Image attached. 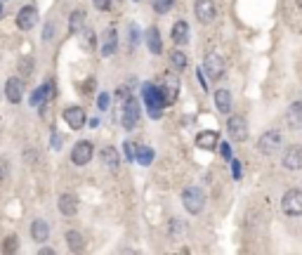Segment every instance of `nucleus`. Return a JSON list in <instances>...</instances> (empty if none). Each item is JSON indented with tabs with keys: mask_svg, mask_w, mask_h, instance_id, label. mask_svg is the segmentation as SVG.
<instances>
[{
	"mask_svg": "<svg viewBox=\"0 0 302 255\" xmlns=\"http://www.w3.org/2000/svg\"><path fill=\"white\" fill-rule=\"evenodd\" d=\"M142 97H144V104H146V111H149V116L156 121L161 118L163 114V106H165V97L161 92V88L154 83H144L142 85Z\"/></svg>",
	"mask_w": 302,
	"mask_h": 255,
	"instance_id": "nucleus-1",
	"label": "nucleus"
},
{
	"mask_svg": "<svg viewBox=\"0 0 302 255\" xmlns=\"http://www.w3.org/2000/svg\"><path fill=\"white\" fill-rule=\"evenodd\" d=\"M182 203H184L186 213H192V215L203 213V208H206V192L196 185L184 187V192H182Z\"/></svg>",
	"mask_w": 302,
	"mask_h": 255,
	"instance_id": "nucleus-2",
	"label": "nucleus"
},
{
	"mask_svg": "<svg viewBox=\"0 0 302 255\" xmlns=\"http://www.w3.org/2000/svg\"><path fill=\"white\" fill-rule=\"evenodd\" d=\"M283 144V135L279 130H267L262 132L260 139H257V152L262 154V156H274L279 149H281Z\"/></svg>",
	"mask_w": 302,
	"mask_h": 255,
	"instance_id": "nucleus-3",
	"label": "nucleus"
},
{
	"mask_svg": "<svg viewBox=\"0 0 302 255\" xmlns=\"http://www.w3.org/2000/svg\"><path fill=\"white\" fill-rule=\"evenodd\" d=\"M281 210L288 217H300L302 215V192L300 189H288L281 196Z\"/></svg>",
	"mask_w": 302,
	"mask_h": 255,
	"instance_id": "nucleus-4",
	"label": "nucleus"
},
{
	"mask_svg": "<svg viewBox=\"0 0 302 255\" xmlns=\"http://www.w3.org/2000/svg\"><path fill=\"white\" fill-rule=\"evenodd\" d=\"M95 156V144L90 142V139H81V142H76V147L71 149V161H73V166H88L90 161Z\"/></svg>",
	"mask_w": 302,
	"mask_h": 255,
	"instance_id": "nucleus-5",
	"label": "nucleus"
},
{
	"mask_svg": "<svg viewBox=\"0 0 302 255\" xmlns=\"http://www.w3.org/2000/svg\"><path fill=\"white\" fill-rule=\"evenodd\" d=\"M226 130H229V137H232L234 142H246L248 135H250L246 116H241V114L229 116V121H226Z\"/></svg>",
	"mask_w": 302,
	"mask_h": 255,
	"instance_id": "nucleus-6",
	"label": "nucleus"
},
{
	"mask_svg": "<svg viewBox=\"0 0 302 255\" xmlns=\"http://www.w3.org/2000/svg\"><path fill=\"white\" fill-rule=\"evenodd\" d=\"M203 71H206L208 78H213V81L222 78V76H224V71H226L224 57L217 55V52H208V55H206V62H203Z\"/></svg>",
	"mask_w": 302,
	"mask_h": 255,
	"instance_id": "nucleus-7",
	"label": "nucleus"
},
{
	"mask_svg": "<svg viewBox=\"0 0 302 255\" xmlns=\"http://www.w3.org/2000/svg\"><path fill=\"white\" fill-rule=\"evenodd\" d=\"M139 116H142V109H139V102L135 97H128L123 104V128L125 130H135V125H137Z\"/></svg>",
	"mask_w": 302,
	"mask_h": 255,
	"instance_id": "nucleus-8",
	"label": "nucleus"
},
{
	"mask_svg": "<svg viewBox=\"0 0 302 255\" xmlns=\"http://www.w3.org/2000/svg\"><path fill=\"white\" fill-rule=\"evenodd\" d=\"M161 92H163V97H165V104H172L175 99H177V95H179V78H177V74L175 71H168L163 78H161Z\"/></svg>",
	"mask_w": 302,
	"mask_h": 255,
	"instance_id": "nucleus-9",
	"label": "nucleus"
},
{
	"mask_svg": "<svg viewBox=\"0 0 302 255\" xmlns=\"http://www.w3.org/2000/svg\"><path fill=\"white\" fill-rule=\"evenodd\" d=\"M194 14L201 24H213L217 17V5L213 0H194Z\"/></svg>",
	"mask_w": 302,
	"mask_h": 255,
	"instance_id": "nucleus-10",
	"label": "nucleus"
},
{
	"mask_svg": "<svg viewBox=\"0 0 302 255\" xmlns=\"http://www.w3.org/2000/svg\"><path fill=\"white\" fill-rule=\"evenodd\" d=\"M281 166L290 172H297L302 170V147L300 144H293L283 152V159H281Z\"/></svg>",
	"mask_w": 302,
	"mask_h": 255,
	"instance_id": "nucleus-11",
	"label": "nucleus"
},
{
	"mask_svg": "<svg viewBox=\"0 0 302 255\" xmlns=\"http://www.w3.org/2000/svg\"><path fill=\"white\" fill-rule=\"evenodd\" d=\"M62 116H64V121L69 123L71 130H83V125L88 121V114H85L83 106H66Z\"/></svg>",
	"mask_w": 302,
	"mask_h": 255,
	"instance_id": "nucleus-12",
	"label": "nucleus"
},
{
	"mask_svg": "<svg viewBox=\"0 0 302 255\" xmlns=\"http://www.w3.org/2000/svg\"><path fill=\"white\" fill-rule=\"evenodd\" d=\"M5 97H7V102L19 104L21 99H24V78H19V76H10V78H7Z\"/></svg>",
	"mask_w": 302,
	"mask_h": 255,
	"instance_id": "nucleus-13",
	"label": "nucleus"
},
{
	"mask_svg": "<svg viewBox=\"0 0 302 255\" xmlns=\"http://www.w3.org/2000/svg\"><path fill=\"white\" fill-rule=\"evenodd\" d=\"M35 24H38V10L33 5H24L19 10V14H17V26L21 31H31Z\"/></svg>",
	"mask_w": 302,
	"mask_h": 255,
	"instance_id": "nucleus-14",
	"label": "nucleus"
},
{
	"mask_svg": "<svg viewBox=\"0 0 302 255\" xmlns=\"http://www.w3.org/2000/svg\"><path fill=\"white\" fill-rule=\"evenodd\" d=\"M52 97H55V83H52V81H45V83L31 95L28 104H31V106H41V104H48V99H52Z\"/></svg>",
	"mask_w": 302,
	"mask_h": 255,
	"instance_id": "nucleus-15",
	"label": "nucleus"
},
{
	"mask_svg": "<svg viewBox=\"0 0 302 255\" xmlns=\"http://www.w3.org/2000/svg\"><path fill=\"white\" fill-rule=\"evenodd\" d=\"M118 50V31L116 28H106L102 38V48H99V55L102 57H114Z\"/></svg>",
	"mask_w": 302,
	"mask_h": 255,
	"instance_id": "nucleus-16",
	"label": "nucleus"
},
{
	"mask_svg": "<svg viewBox=\"0 0 302 255\" xmlns=\"http://www.w3.org/2000/svg\"><path fill=\"white\" fill-rule=\"evenodd\" d=\"M57 208H59V213L64 217H73L78 213V196L76 194H62L59 201H57Z\"/></svg>",
	"mask_w": 302,
	"mask_h": 255,
	"instance_id": "nucleus-17",
	"label": "nucleus"
},
{
	"mask_svg": "<svg viewBox=\"0 0 302 255\" xmlns=\"http://www.w3.org/2000/svg\"><path fill=\"white\" fill-rule=\"evenodd\" d=\"M220 144V132L215 130H203L196 135V147L199 149H206V152H210V149H215V147Z\"/></svg>",
	"mask_w": 302,
	"mask_h": 255,
	"instance_id": "nucleus-18",
	"label": "nucleus"
},
{
	"mask_svg": "<svg viewBox=\"0 0 302 255\" xmlns=\"http://www.w3.org/2000/svg\"><path fill=\"white\" fill-rule=\"evenodd\" d=\"M99 161H102V166L111 172H116L118 166H121V156H118V152L114 147H104L102 154H99Z\"/></svg>",
	"mask_w": 302,
	"mask_h": 255,
	"instance_id": "nucleus-19",
	"label": "nucleus"
},
{
	"mask_svg": "<svg viewBox=\"0 0 302 255\" xmlns=\"http://www.w3.org/2000/svg\"><path fill=\"white\" fill-rule=\"evenodd\" d=\"M286 123L290 130H302V102H293L286 111Z\"/></svg>",
	"mask_w": 302,
	"mask_h": 255,
	"instance_id": "nucleus-20",
	"label": "nucleus"
},
{
	"mask_svg": "<svg viewBox=\"0 0 302 255\" xmlns=\"http://www.w3.org/2000/svg\"><path fill=\"white\" fill-rule=\"evenodd\" d=\"M215 109L220 111V114H232V92L226 88H220L215 90Z\"/></svg>",
	"mask_w": 302,
	"mask_h": 255,
	"instance_id": "nucleus-21",
	"label": "nucleus"
},
{
	"mask_svg": "<svg viewBox=\"0 0 302 255\" xmlns=\"http://www.w3.org/2000/svg\"><path fill=\"white\" fill-rule=\"evenodd\" d=\"M144 38H146V48H149L151 55H161V52H163V41H161V33H158L156 26L146 28Z\"/></svg>",
	"mask_w": 302,
	"mask_h": 255,
	"instance_id": "nucleus-22",
	"label": "nucleus"
},
{
	"mask_svg": "<svg viewBox=\"0 0 302 255\" xmlns=\"http://www.w3.org/2000/svg\"><path fill=\"white\" fill-rule=\"evenodd\" d=\"M172 43H175L177 48H182V45L189 43V24H186V21L179 19L177 24L172 26Z\"/></svg>",
	"mask_w": 302,
	"mask_h": 255,
	"instance_id": "nucleus-23",
	"label": "nucleus"
},
{
	"mask_svg": "<svg viewBox=\"0 0 302 255\" xmlns=\"http://www.w3.org/2000/svg\"><path fill=\"white\" fill-rule=\"evenodd\" d=\"M31 236L35 243H45L50 239V225L45 220H33L31 225Z\"/></svg>",
	"mask_w": 302,
	"mask_h": 255,
	"instance_id": "nucleus-24",
	"label": "nucleus"
},
{
	"mask_svg": "<svg viewBox=\"0 0 302 255\" xmlns=\"http://www.w3.org/2000/svg\"><path fill=\"white\" fill-rule=\"evenodd\" d=\"M66 246H69L73 253H81V250L85 248V239H83L81 232H76V229L66 232Z\"/></svg>",
	"mask_w": 302,
	"mask_h": 255,
	"instance_id": "nucleus-25",
	"label": "nucleus"
},
{
	"mask_svg": "<svg viewBox=\"0 0 302 255\" xmlns=\"http://www.w3.org/2000/svg\"><path fill=\"white\" fill-rule=\"evenodd\" d=\"M83 26H85V10H73L69 19V33H81Z\"/></svg>",
	"mask_w": 302,
	"mask_h": 255,
	"instance_id": "nucleus-26",
	"label": "nucleus"
},
{
	"mask_svg": "<svg viewBox=\"0 0 302 255\" xmlns=\"http://www.w3.org/2000/svg\"><path fill=\"white\" fill-rule=\"evenodd\" d=\"M170 64L175 71H184L186 64H189V59H186V52H182V50H172L170 52Z\"/></svg>",
	"mask_w": 302,
	"mask_h": 255,
	"instance_id": "nucleus-27",
	"label": "nucleus"
},
{
	"mask_svg": "<svg viewBox=\"0 0 302 255\" xmlns=\"http://www.w3.org/2000/svg\"><path fill=\"white\" fill-rule=\"evenodd\" d=\"M135 147H137V144H135ZM135 159L139 161V166H151V161H154V149H151V147H137Z\"/></svg>",
	"mask_w": 302,
	"mask_h": 255,
	"instance_id": "nucleus-28",
	"label": "nucleus"
},
{
	"mask_svg": "<svg viewBox=\"0 0 302 255\" xmlns=\"http://www.w3.org/2000/svg\"><path fill=\"white\" fill-rule=\"evenodd\" d=\"M33 59L31 57H21L19 59V78H28L31 74H33Z\"/></svg>",
	"mask_w": 302,
	"mask_h": 255,
	"instance_id": "nucleus-29",
	"label": "nucleus"
},
{
	"mask_svg": "<svg viewBox=\"0 0 302 255\" xmlns=\"http://www.w3.org/2000/svg\"><path fill=\"white\" fill-rule=\"evenodd\" d=\"M172 7H175V0H154V12L156 14L170 12Z\"/></svg>",
	"mask_w": 302,
	"mask_h": 255,
	"instance_id": "nucleus-30",
	"label": "nucleus"
},
{
	"mask_svg": "<svg viewBox=\"0 0 302 255\" xmlns=\"http://www.w3.org/2000/svg\"><path fill=\"white\" fill-rule=\"evenodd\" d=\"M81 33H83V45H85L88 50L95 48V31H92V28H85V26H83Z\"/></svg>",
	"mask_w": 302,
	"mask_h": 255,
	"instance_id": "nucleus-31",
	"label": "nucleus"
},
{
	"mask_svg": "<svg viewBox=\"0 0 302 255\" xmlns=\"http://www.w3.org/2000/svg\"><path fill=\"white\" fill-rule=\"evenodd\" d=\"M19 250V239L17 236H7L5 239V246H3V253H17Z\"/></svg>",
	"mask_w": 302,
	"mask_h": 255,
	"instance_id": "nucleus-32",
	"label": "nucleus"
},
{
	"mask_svg": "<svg viewBox=\"0 0 302 255\" xmlns=\"http://www.w3.org/2000/svg\"><path fill=\"white\" fill-rule=\"evenodd\" d=\"M10 177V161L5 156H0V182H5Z\"/></svg>",
	"mask_w": 302,
	"mask_h": 255,
	"instance_id": "nucleus-33",
	"label": "nucleus"
},
{
	"mask_svg": "<svg viewBox=\"0 0 302 255\" xmlns=\"http://www.w3.org/2000/svg\"><path fill=\"white\" fill-rule=\"evenodd\" d=\"M97 106H99V111L109 109V95H106V92H102V95L97 97Z\"/></svg>",
	"mask_w": 302,
	"mask_h": 255,
	"instance_id": "nucleus-34",
	"label": "nucleus"
},
{
	"mask_svg": "<svg viewBox=\"0 0 302 255\" xmlns=\"http://www.w3.org/2000/svg\"><path fill=\"white\" fill-rule=\"evenodd\" d=\"M123 152H125V159L128 161H135V144H132V142H125Z\"/></svg>",
	"mask_w": 302,
	"mask_h": 255,
	"instance_id": "nucleus-35",
	"label": "nucleus"
},
{
	"mask_svg": "<svg viewBox=\"0 0 302 255\" xmlns=\"http://www.w3.org/2000/svg\"><path fill=\"white\" fill-rule=\"evenodd\" d=\"M92 5H95L99 12H106V10H111V0H92Z\"/></svg>",
	"mask_w": 302,
	"mask_h": 255,
	"instance_id": "nucleus-36",
	"label": "nucleus"
},
{
	"mask_svg": "<svg viewBox=\"0 0 302 255\" xmlns=\"http://www.w3.org/2000/svg\"><path fill=\"white\" fill-rule=\"evenodd\" d=\"M55 38V24H45V31H43V41H52Z\"/></svg>",
	"mask_w": 302,
	"mask_h": 255,
	"instance_id": "nucleus-37",
	"label": "nucleus"
},
{
	"mask_svg": "<svg viewBox=\"0 0 302 255\" xmlns=\"http://www.w3.org/2000/svg\"><path fill=\"white\" fill-rule=\"evenodd\" d=\"M232 175H234V179H241V175H243V170H241V161H232Z\"/></svg>",
	"mask_w": 302,
	"mask_h": 255,
	"instance_id": "nucleus-38",
	"label": "nucleus"
},
{
	"mask_svg": "<svg viewBox=\"0 0 302 255\" xmlns=\"http://www.w3.org/2000/svg\"><path fill=\"white\" fill-rule=\"evenodd\" d=\"M95 92V78H88V83H83V95H92Z\"/></svg>",
	"mask_w": 302,
	"mask_h": 255,
	"instance_id": "nucleus-39",
	"label": "nucleus"
},
{
	"mask_svg": "<svg viewBox=\"0 0 302 255\" xmlns=\"http://www.w3.org/2000/svg\"><path fill=\"white\" fill-rule=\"evenodd\" d=\"M170 232H172V236L182 234V225H179V220H170Z\"/></svg>",
	"mask_w": 302,
	"mask_h": 255,
	"instance_id": "nucleus-40",
	"label": "nucleus"
},
{
	"mask_svg": "<svg viewBox=\"0 0 302 255\" xmlns=\"http://www.w3.org/2000/svg\"><path fill=\"white\" fill-rule=\"evenodd\" d=\"M220 152H222V156H224V159H232V147L226 144V142H222V144H220Z\"/></svg>",
	"mask_w": 302,
	"mask_h": 255,
	"instance_id": "nucleus-41",
	"label": "nucleus"
},
{
	"mask_svg": "<svg viewBox=\"0 0 302 255\" xmlns=\"http://www.w3.org/2000/svg\"><path fill=\"white\" fill-rule=\"evenodd\" d=\"M52 149H62V137H59V135H52Z\"/></svg>",
	"mask_w": 302,
	"mask_h": 255,
	"instance_id": "nucleus-42",
	"label": "nucleus"
},
{
	"mask_svg": "<svg viewBox=\"0 0 302 255\" xmlns=\"http://www.w3.org/2000/svg\"><path fill=\"white\" fill-rule=\"evenodd\" d=\"M196 78H199L201 88H203V90H208V88H206V78H203V74H201V71H196Z\"/></svg>",
	"mask_w": 302,
	"mask_h": 255,
	"instance_id": "nucleus-43",
	"label": "nucleus"
},
{
	"mask_svg": "<svg viewBox=\"0 0 302 255\" xmlns=\"http://www.w3.org/2000/svg\"><path fill=\"white\" fill-rule=\"evenodd\" d=\"M41 255H55V248H50V246H43V248H41Z\"/></svg>",
	"mask_w": 302,
	"mask_h": 255,
	"instance_id": "nucleus-44",
	"label": "nucleus"
},
{
	"mask_svg": "<svg viewBox=\"0 0 302 255\" xmlns=\"http://www.w3.org/2000/svg\"><path fill=\"white\" fill-rule=\"evenodd\" d=\"M24 161H31V163H33V161H35V154H33V152H24Z\"/></svg>",
	"mask_w": 302,
	"mask_h": 255,
	"instance_id": "nucleus-45",
	"label": "nucleus"
},
{
	"mask_svg": "<svg viewBox=\"0 0 302 255\" xmlns=\"http://www.w3.org/2000/svg\"><path fill=\"white\" fill-rule=\"evenodd\" d=\"M0 17H3V5H0Z\"/></svg>",
	"mask_w": 302,
	"mask_h": 255,
	"instance_id": "nucleus-46",
	"label": "nucleus"
},
{
	"mask_svg": "<svg viewBox=\"0 0 302 255\" xmlns=\"http://www.w3.org/2000/svg\"><path fill=\"white\" fill-rule=\"evenodd\" d=\"M135 3H139V0H135Z\"/></svg>",
	"mask_w": 302,
	"mask_h": 255,
	"instance_id": "nucleus-47",
	"label": "nucleus"
}]
</instances>
